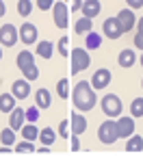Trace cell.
<instances>
[{"label":"cell","mask_w":143,"mask_h":156,"mask_svg":"<svg viewBox=\"0 0 143 156\" xmlns=\"http://www.w3.org/2000/svg\"><path fill=\"white\" fill-rule=\"evenodd\" d=\"M70 58H72V65H70L72 76L89 69V65H91V56H89V50H87V48H72Z\"/></svg>","instance_id":"obj_2"},{"label":"cell","mask_w":143,"mask_h":156,"mask_svg":"<svg viewBox=\"0 0 143 156\" xmlns=\"http://www.w3.org/2000/svg\"><path fill=\"white\" fill-rule=\"evenodd\" d=\"M117 63L121 65V67H132L134 63H137V54H134V50H121L119 52V56H117Z\"/></svg>","instance_id":"obj_17"},{"label":"cell","mask_w":143,"mask_h":156,"mask_svg":"<svg viewBox=\"0 0 143 156\" xmlns=\"http://www.w3.org/2000/svg\"><path fill=\"white\" fill-rule=\"evenodd\" d=\"M17 39H20V30L13 26V24H5V26H0V44L11 48L17 44Z\"/></svg>","instance_id":"obj_8"},{"label":"cell","mask_w":143,"mask_h":156,"mask_svg":"<svg viewBox=\"0 0 143 156\" xmlns=\"http://www.w3.org/2000/svg\"><path fill=\"white\" fill-rule=\"evenodd\" d=\"M39 111H41V108H39L37 104H33L30 108H26V122H33L35 124L39 119Z\"/></svg>","instance_id":"obj_34"},{"label":"cell","mask_w":143,"mask_h":156,"mask_svg":"<svg viewBox=\"0 0 143 156\" xmlns=\"http://www.w3.org/2000/svg\"><path fill=\"white\" fill-rule=\"evenodd\" d=\"M117 134H119V139H128L130 134H134V117L132 115H126V117H117Z\"/></svg>","instance_id":"obj_7"},{"label":"cell","mask_w":143,"mask_h":156,"mask_svg":"<svg viewBox=\"0 0 143 156\" xmlns=\"http://www.w3.org/2000/svg\"><path fill=\"white\" fill-rule=\"evenodd\" d=\"M5 13H7V5L2 2V0H0V17H2Z\"/></svg>","instance_id":"obj_41"},{"label":"cell","mask_w":143,"mask_h":156,"mask_svg":"<svg viewBox=\"0 0 143 156\" xmlns=\"http://www.w3.org/2000/svg\"><path fill=\"white\" fill-rule=\"evenodd\" d=\"M141 87H143V78H141Z\"/></svg>","instance_id":"obj_46"},{"label":"cell","mask_w":143,"mask_h":156,"mask_svg":"<svg viewBox=\"0 0 143 156\" xmlns=\"http://www.w3.org/2000/svg\"><path fill=\"white\" fill-rule=\"evenodd\" d=\"M20 132H22V136H24V139H28V141H37V139H39V130H37V126H35L33 122L24 124Z\"/></svg>","instance_id":"obj_22"},{"label":"cell","mask_w":143,"mask_h":156,"mask_svg":"<svg viewBox=\"0 0 143 156\" xmlns=\"http://www.w3.org/2000/svg\"><path fill=\"white\" fill-rule=\"evenodd\" d=\"M111 78H113L111 69H106V67H100V69H95V72H93V76H91V87H93L95 91H100V89H106V87L111 85Z\"/></svg>","instance_id":"obj_6"},{"label":"cell","mask_w":143,"mask_h":156,"mask_svg":"<svg viewBox=\"0 0 143 156\" xmlns=\"http://www.w3.org/2000/svg\"><path fill=\"white\" fill-rule=\"evenodd\" d=\"M126 5L130 9H143V0H126Z\"/></svg>","instance_id":"obj_38"},{"label":"cell","mask_w":143,"mask_h":156,"mask_svg":"<svg viewBox=\"0 0 143 156\" xmlns=\"http://www.w3.org/2000/svg\"><path fill=\"white\" fill-rule=\"evenodd\" d=\"M30 13H33V2L30 0H17V15L28 17Z\"/></svg>","instance_id":"obj_29"},{"label":"cell","mask_w":143,"mask_h":156,"mask_svg":"<svg viewBox=\"0 0 143 156\" xmlns=\"http://www.w3.org/2000/svg\"><path fill=\"white\" fill-rule=\"evenodd\" d=\"M52 15H54V26L56 28H67V20H70V9L63 0L52 5Z\"/></svg>","instance_id":"obj_5"},{"label":"cell","mask_w":143,"mask_h":156,"mask_svg":"<svg viewBox=\"0 0 143 156\" xmlns=\"http://www.w3.org/2000/svg\"><path fill=\"white\" fill-rule=\"evenodd\" d=\"M91 26H93V24H91V17H85V15H83V17L74 24V30H76L78 35H87V33L91 30Z\"/></svg>","instance_id":"obj_25"},{"label":"cell","mask_w":143,"mask_h":156,"mask_svg":"<svg viewBox=\"0 0 143 156\" xmlns=\"http://www.w3.org/2000/svg\"><path fill=\"white\" fill-rule=\"evenodd\" d=\"M0 143L2 145H15V130L11 126L0 130Z\"/></svg>","instance_id":"obj_26"},{"label":"cell","mask_w":143,"mask_h":156,"mask_svg":"<svg viewBox=\"0 0 143 156\" xmlns=\"http://www.w3.org/2000/svg\"><path fill=\"white\" fill-rule=\"evenodd\" d=\"M24 124H26V111L15 106V108L9 113V126H11L13 130H22Z\"/></svg>","instance_id":"obj_13"},{"label":"cell","mask_w":143,"mask_h":156,"mask_svg":"<svg viewBox=\"0 0 143 156\" xmlns=\"http://www.w3.org/2000/svg\"><path fill=\"white\" fill-rule=\"evenodd\" d=\"M100 106H102V113H104L106 117H113V119H117V117L121 115V111H124V104H121L119 95H115V93L102 95Z\"/></svg>","instance_id":"obj_4"},{"label":"cell","mask_w":143,"mask_h":156,"mask_svg":"<svg viewBox=\"0 0 143 156\" xmlns=\"http://www.w3.org/2000/svg\"><path fill=\"white\" fill-rule=\"evenodd\" d=\"M35 154H52V150H50V145H44V147H37Z\"/></svg>","instance_id":"obj_39"},{"label":"cell","mask_w":143,"mask_h":156,"mask_svg":"<svg viewBox=\"0 0 143 156\" xmlns=\"http://www.w3.org/2000/svg\"><path fill=\"white\" fill-rule=\"evenodd\" d=\"M54 139H56V132L52 128H41L39 130V143L41 145H52Z\"/></svg>","instance_id":"obj_24"},{"label":"cell","mask_w":143,"mask_h":156,"mask_svg":"<svg viewBox=\"0 0 143 156\" xmlns=\"http://www.w3.org/2000/svg\"><path fill=\"white\" fill-rule=\"evenodd\" d=\"M137 30H143V15H141V20H137Z\"/></svg>","instance_id":"obj_42"},{"label":"cell","mask_w":143,"mask_h":156,"mask_svg":"<svg viewBox=\"0 0 143 156\" xmlns=\"http://www.w3.org/2000/svg\"><path fill=\"white\" fill-rule=\"evenodd\" d=\"M11 93L15 95V100H24V98H28L30 95V80H26V78L15 80L11 85Z\"/></svg>","instance_id":"obj_12"},{"label":"cell","mask_w":143,"mask_h":156,"mask_svg":"<svg viewBox=\"0 0 143 156\" xmlns=\"http://www.w3.org/2000/svg\"><path fill=\"white\" fill-rule=\"evenodd\" d=\"M11 152V147L9 145H5V147H0V154H9Z\"/></svg>","instance_id":"obj_43"},{"label":"cell","mask_w":143,"mask_h":156,"mask_svg":"<svg viewBox=\"0 0 143 156\" xmlns=\"http://www.w3.org/2000/svg\"><path fill=\"white\" fill-rule=\"evenodd\" d=\"M72 102L78 111H91L95 104H98V95H95V89L87 83V80H80L76 83V87L72 89Z\"/></svg>","instance_id":"obj_1"},{"label":"cell","mask_w":143,"mask_h":156,"mask_svg":"<svg viewBox=\"0 0 143 156\" xmlns=\"http://www.w3.org/2000/svg\"><path fill=\"white\" fill-rule=\"evenodd\" d=\"M37 54L41 58H52L54 54V44L52 41H39L37 44Z\"/></svg>","instance_id":"obj_23"},{"label":"cell","mask_w":143,"mask_h":156,"mask_svg":"<svg viewBox=\"0 0 143 156\" xmlns=\"http://www.w3.org/2000/svg\"><path fill=\"white\" fill-rule=\"evenodd\" d=\"M15 108V95L13 93H2L0 95V111L2 113H11Z\"/></svg>","instance_id":"obj_20"},{"label":"cell","mask_w":143,"mask_h":156,"mask_svg":"<svg viewBox=\"0 0 143 156\" xmlns=\"http://www.w3.org/2000/svg\"><path fill=\"white\" fill-rule=\"evenodd\" d=\"M102 35H106V39H119L121 35H124L119 20L117 17H106L104 24H102Z\"/></svg>","instance_id":"obj_9"},{"label":"cell","mask_w":143,"mask_h":156,"mask_svg":"<svg viewBox=\"0 0 143 156\" xmlns=\"http://www.w3.org/2000/svg\"><path fill=\"white\" fill-rule=\"evenodd\" d=\"M56 134L61 136V139H70V119H63V122L59 124Z\"/></svg>","instance_id":"obj_31"},{"label":"cell","mask_w":143,"mask_h":156,"mask_svg":"<svg viewBox=\"0 0 143 156\" xmlns=\"http://www.w3.org/2000/svg\"><path fill=\"white\" fill-rule=\"evenodd\" d=\"M0 58H2V48H0Z\"/></svg>","instance_id":"obj_45"},{"label":"cell","mask_w":143,"mask_h":156,"mask_svg":"<svg viewBox=\"0 0 143 156\" xmlns=\"http://www.w3.org/2000/svg\"><path fill=\"white\" fill-rule=\"evenodd\" d=\"M83 7V0H72V11H80Z\"/></svg>","instance_id":"obj_40"},{"label":"cell","mask_w":143,"mask_h":156,"mask_svg":"<svg viewBox=\"0 0 143 156\" xmlns=\"http://www.w3.org/2000/svg\"><path fill=\"white\" fill-rule=\"evenodd\" d=\"M130 115L134 117H143V98H134V100L130 102Z\"/></svg>","instance_id":"obj_30"},{"label":"cell","mask_w":143,"mask_h":156,"mask_svg":"<svg viewBox=\"0 0 143 156\" xmlns=\"http://www.w3.org/2000/svg\"><path fill=\"white\" fill-rule=\"evenodd\" d=\"M143 150V139H141V134H130L128 139H126V152L134 154V152H141Z\"/></svg>","instance_id":"obj_19"},{"label":"cell","mask_w":143,"mask_h":156,"mask_svg":"<svg viewBox=\"0 0 143 156\" xmlns=\"http://www.w3.org/2000/svg\"><path fill=\"white\" fill-rule=\"evenodd\" d=\"M63 2H67V0H63Z\"/></svg>","instance_id":"obj_47"},{"label":"cell","mask_w":143,"mask_h":156,"mask_svg":"<svg viewBox=\"0 0 143 156\" xmlns=\"http://www.w3.org/2000/svg\"><path fill=\"white\" fill-rule=\"evenodd\" d=\"M35 145H33V141H28V139H24V141H20L17 143V147H13V152L15 154H35Z\"/></svg>","instance_id":"obj_27"},{"label":"cell","mask_w":143,"mask_h":156,"mask_svg":"<svg viewBox=\"0 0 143 156\" xmlns=\"http://www.w3.org/2000/svg\"><path fill=\"white\" fill-rule=\"evenodd\" d=\"M15 63H17L20 72H24L26 67H30V65L35 63V54H33L30 50H22V52L15 56Z\"/></svg>","instance_id":"obj_16"},{"label":"cell","mask_w":143,"mask_h":156,"mask_svg":"<svg viewBox=\"0 0 143 156\" xmlns=\"http://www.w3.org/2000/svg\"><path fill=\"white\" fill-rule=\"evenodd\" d=\"M70 150H72V152H78V150H80L78 134H70Z\"/></svg>","instance_id":"obj_36"},{"label":"cell","mask_w":143,"mask_h":156,"mask_svg":"<svg viewBox=\"0 0 143 156\" xmlns=\"http://www.w3.org/2000/svg\"><path fill=\"white\" fill-rule=\"evenodd\" d=\"M52 5H54V0H37L39 11H48V9H52Z\"/></svg>","instance_id":"obj_35"},{"label":"cell","mask_w":143,"mask_h":156,"mask_svg":"<svg viewBox=\"0 0 143 156\" xmlns=\"http://www.w3.org/2000/svg\"><path fill=\"white\" fill-rule=\"evenodd\" d=\"M80 11H83V15L85 17H95V15H100V11H102V5H100V0H83V7H80Z\"/></svg>","instance_id":"obj_15"},{"label":"cell","mask_w":143,"mask_h":156,"mask_svg":"<svg viewBox=\"0 0 143 156\" xmlns=\"http://www.w3.org/2000/svg\"><path fill=\"white\" fill-rule=\"evenodd\" d=\"M115 17L119 20L121 30H124V33H128V30H132V28L137 26V17H134V11H132V9H121Z\"/></svg>","instance_id":"obj_10"},{"label":"cell","mask_w":143,"mask_h":156,"mask_svg":"<svg viewBox=\"0 0 143 156\" xmlns=\"http://www.w3.org/2000/svg\"><path fill=\"white\" fill-rule=\"evenodd\" d=\"M70 130H72V134H78V136L87 130V119H85L83 113H74V115H72V119H70Z\"/></svg>","instance_id":"obj_14"},{"label":"cell","mask_w":143,"mask_h":156,"mask_svg":"<svg viewBox=\"0 0 143 156\" xmlns=\"http://www.w3.org/2000/svg\"><path fill=\"white\" fill-rule=\"evenodd\" d=\"M56 95L63 98V100L70 98V80H67V78H61V80L56 83Z\"/></svg>","instance_id":"obj_28"},{"label":"cell","mask_w":143,"mask_h":156,"mask_svg":"<svg viewBox=\"0 0 143 156\" xmlns=\"http://www.w3.org/2000/svg\"><path fill=\"white\" fill-rule=\"evenodd\" d=\"M134 48L143 52V30H137L134 33Z\"/></svg>","instance_id":"obj_37"},{"label":"cell","mask_w":143,"mask_h":156,"mask_svg":"<svg viewBox=\"0 0 143 156\" xmlns=\"http://www.w3.org/2000/svg\"><path fill=\"white\" fill-rule=\"evenodd\" d=\"M22 74H24L26 80H37V78H39V67H37V63H33L30 67H26Z\"/></svg>","instance_id":"obj_32"},{"label":"cell","mask_w":143,"mask_h":156,"mask_svg":"<svg viewBox=\"0 0 143 156\" xmlns=\"http://www.w3.org/2000/svg\"><path fill=\"white\" fill-rule=\"evenodd\" d=\"M141 65H143V52H141Z\"/></svg>","instance_id":"obj_44"},{"label":"cell","mask_w":143,"mask_h":156,"mask_svg":"<svg viewBox=\"0 0 143 156\" xmlns=\"http://www.w3.org/2000/svg\"><path fill=\"white\" fill-rule=\"evenodd\" d=\"M35 104H37L39 108H50V104H52L50 91H48V89H37V93H35Z\"/></svg>","instance_id":"obj_18"},{"label":"cell","mask_w":143,"mask_h":156,"mask_svg":"<svg viewBox=\"0 0 143 156\" xmlns=\"http://www.w3.org/2000/svg\"><path fill=\"white\" fill-rule=\"evenodd\" d=\"M100 46H102V35L89 30V33H87V39H85V48H87V50H98Z\"/></svg>","instance_id":"obj_21"},{"label":"cell","mask_w":143,"mask_h":156,"mask_svg":"<svg viewBox=\"0 0 143 156\" xmlns=\"http://www.w3.org/2000/svg\"><path fill=\"white\" fill-rule=\"evenodd\" d=\"M67 44H70V39H67V37H61V39H59V44H56L59 54H61V56H65V58L70 56V48H67Z\"/></svg>","instance_id":"obj_33"},{"label":"cell","mask_w":143,"mask_h":156,"mask_svg":"<svg viewBox=\"0 0 143 156\" xmlns=\"http://www.w3.org/2000/svg\"><path fill=\"white\" fill-rule=\"evenodd\" d=\"M20 41L26 44V46L37 44V26L30 24V22H26V24L20 26Z\"/></svg>","instance_id":"obj_11"},{"label":"cell","mask_w":143,"mask_h":156,"mask_svg":"<svg viewBox=\"0 0 143 156\" xmlns=\"http://www.w3.org/2000/svg\"><path fill=\"white\" fill-rule=\"evenodd\" d=\"M98 139H100V143H104V145H113V143L119 139V134H117V122L113 119V117H109L106 122L100 124V128H98Z\"/></svg>","instance_id":"obj_3"}]
</instances>
